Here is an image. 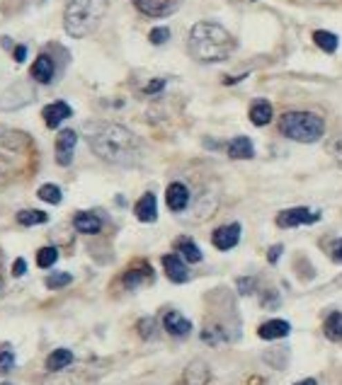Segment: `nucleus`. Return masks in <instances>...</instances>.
Here are the masks:
<instances>
[{"instance_id":"nucleus-23","label":"nucleus","mask_w":342,"mask_h":385,"mask_svg":"<svg viewBox=\"0 0 342 385\" xmlns=\"http://www.w3.org/2000/svg\"><path fill=\"white\" fill-rule=\"evenodd\" d=\"M30 136L22 134V131H6V134H0V146L3 148H10V150H25L30 148Z\"/></svg>"},{"instance_id":"nucleus-26","label":"nucleus","mask_w":342,"mask_h":385,"mask_svg":"<svg viewBox=\"0 0 342 385\" xmlns=\"http://www.w3.org/2000/svg\"><path fill=\"white\" fill-rule=\"evenodd\" d=\"M323 332L330 342H342V313H330Z\"/></svg>"},{"instance_id":"nucleus-45","label":"nucleus","mask_w":342,"mask_h":385,"mask_svg":"<svg viewBox=\"0 0 342 385\" xmlns=\"http://www.w3.org/2000/svg\"><path fill=\"white\" fill-rule=\"evenodd\" d=\"M238 3H253V0H238Z\"/></svg>"},{"instance_id":"nucleus-9","label":"nucleus","mask_w":342,"mask_h":385,"mask_svg":"<svg viewBox=\"0 0 342 385\" xmlns=\"http://www.w3.org/2000/svg\"><path fill=\"white\" fill-rule=\"evenodd\" d=\"M240 240V226L238 223H228V226H221L213 230L211 235V242L216 250L226 252V250H234L236 245H238Z\"/></svg>"},{"instance_id":"nucleus-44","label":"nucleus","mask_w":342,"mask_h":385,"mask_svg":"<svg viewBox=\"0 0 342 385\" xmlns=\"http://www.w3.org/2000/svg\"><path fill=\"white\" fill-rule=\"evenodd\" d=\"M3 291H6V282H3V274H0V296H3Z\"/></svg>"},{"instance_id":"nucleus-12","label":"nucleus","mask_w":342,"mask_h":385,"mask_svg":"<svg viewBox=\"0 0 342 385\" xmlns=\"http://www.w3.org/2000/svg\"><path fill=\"white\" fill-rule=\"evenodd\" d=\"M163 269L168 274V279L173 284H184L189 282V272H187V264L180 255H165L163 257Z\"/></svg>"},{"instance_id":"nucleus-40","label":"nucleus","mask_w":342,"mask_h":385,"mask_svg":"<svg viewBox=\"0 0 342 385\" xmlns=\"http://www.w3.org/2000/svg\"><path fill=\"white\" fill-rule=\"evenodd\" d=\"M279 255H282V245H274L272 250L267 252V259H269V262H272V264H277Z\"/></svg>"},{"instance_id":"nucleus-1","label":"nucleus","mask_w":342,"mask_h":385,"mask_svg":"<svg viewBox=\"0 0 342 385\" xmlns=\"http://www.w3.org/2000/svg\"><path fill=\"white\" fill-rule=\"evenodd\" d=\"M90 148L109 165L131 168L141 160V141L122 124H95L88 131Z\"/></svg>"},{"instance_id":"nucleus-27","label":"nucleus","mask_w":342,"mask_h":385,"mask_svg":"<svg viewBox=\"0 0 342 385\" xmlns=\"http://www.w3.org/2000/svg\"><path fill=\"white\" fill-rule=\"evenodd\" d=\"M46 221H49V216H46L44 211H37V208H27V211L17 213V223H20V226H27V228L41 226V223H46Z\"/></svg>"},{"instance_id":"nucleus-31","label":"nucleus","mask_w":342,"mask_h":385,"mask_svg":"<svg viewBox=\"0 0 342 385\" xmlns=\"http://www.w3.org/2000/svg\"><path fill=\"white\" fill-rule=\"evenodd\" d=\"M168 39H170V30H168V27H155V30H151V34H149V41L153 46H163Z\"/></svg>"},{"instance_id":"nucleus-20","label":"nucleus","mask_w":342,"mask_h":385,"mask_svg":"<svg viewBox=\"0 0 342 385\" xmlns=\"http://www.w3.org/2000/svg\"><path fill=\"white\" fill-rule=\"evenodd\" d=\"M151 279H153V272H151L149 264H139V267L129 269V272L124 274L122 284H124L126 288H139V286H144V284H149Z\"/></svg>"},{"instance_id":"nucleus-47","label":"nucleus","mask_w":342,"mask_h":385,"mask_svg":"<svg viewBox=\"0 0 342 385\" xmlns=\"http://www.w3.org/2000/svg\"><path fill=\"white\" fill-rule=\"evenodd\" d=\"M182 385H184V383H182Z\"/></svg>"},{"instance_id":"nucleus-42","label":"nucleus","mask_w":342,"mask_h":385,"mask_svg":"<svg viewBox=\"0 0 342 385\" xmlns=\"http://www.w3.org/2000/svg\"><path fill=\"white\" fill-rule=\"evenodd\" d=\"M294 385H318V383L313 378H303V380H298V383H294Z\"/></svg>"},{"instance_id":"nucleus-5","label":"nucleus","mask_w":342,"mask_h":385,"mask_svg":"<svg viewBox=\"0 0 342 385\" xmlns=\"http://www.w3.org/2000/svg\"><path fill=\"white\" fill-rule=\"evenodd\" d=\"M131 3L146 17H170L180 8V0H131Z\"/></svg>"},{"instance_id":"nucleus-43","label":"nucleus","mask_w":342,"mask_h":385,"mask_svg":"<svg viewBox=\"0 0 342 385\" xmlns=\"http://www.w3.org/2000/svg\"><path fill=\"white\" fill-rule=\"evenodd\" d=\"M0 44H3V49H12V41L8 39V37H3V39H0Z\"/></svg>"},{"instance_id":"nucleus-16","label":"nucleus","mask_w":342,"mask_h":385,"mask_svg":"<svg viewBox=\"0 0 342 385\" xmlns=\"http://www.w3.org/2000/svg\"><path fill=\"white\" fill-rule=\"evenodd\" d=\"M134 213H136V218H139L141 223H153L155 218H158V201H155L153 194H151V192L144 194V197L136 201Z\"/></svg>"},{"instance_id":"nucleus-13","label":"nucleus","mask_w":342,"mask_h":385,"mask_svg":"<svg viewBox=\"0 0 342 385\" xmlns=\"http://www.w3.org/2000/svg\"><path fill=\"white\" fill-rule=\"evenodd\" d=\"M163 327L168 335L173 337H187L189 332H192V322L187 320V317L182 315V313L178 310H170L163 315Z\"/></svg>"},{"instance_id":"nucleus-18","label":"nucleus","mask_w":342,"mask_h":385,"mask_svg":"<svg viewBox=\"0 0 342 385\" xmlns=\"http://www.w3.org/2000/svg\"><path fill=\"white\" fill-rule=\"evenodd\" d=\"M73 228L78 233H85V235H95V233L102 230V221H99L95 213L80 211V213H75V218H73Z\"/></svg>"},{"instance_id":"nucleus-32","label":"nucleus","mask_w":342,"mask_h":385,"mask_svg":"<svg viewBox=\"0 0 342 385\" xmlns=\"http://www.w3.org/2000/svg\"><path fill=\"white\" fill-rule=\"evenodd\" d=\"M12 366H15V354H12V349H3L0 351V373H8V371H12Z\"/></svg>"},{"instance_id":"nucleus-36","label":"nucleus","mask_w":342,"mask_h":385,"mask_svg":"<svg viewBox=\"0 0 342 385\" xmlns=\"http://www.w3.org/2000/svg\"><path fill=\"white\" fill-rule=\"evenodd\" d=\"M330 257H332V262L342 264V237L330 245Z\"/></svg>"},{"instance_id":"nucleus-22","label":"nucleus","mask_w":342,"mask_h":385,"mask_svg":"<svg viewBox=\"0 0 342 385\" xmlns=\"http://www.w3.org/2000/svg\"><path fill=\"white\" fill-rule=\"evenodd\" d=\"M73 364V351L70 349H54L46 359V371L56 373V371H64Z\"/></svg>"},{"instance_id":"nucleus-15","label":"nucleus","mask_w":342,"mask_h":385,"mask_svg":"<svg viewBox=\"0 0 342 385\" xmlns=\"http://www.w3.org/2000/svg\"><path fill=\"white\" fill-rule=\"evenodd\" d=\"M209 378H211V371L204 361H192V364L184 368L182 383L184 385H207Z\"/></svg>"},{"instance_id":"nucleus-21","label":"nucleus","mask_w":342,"mask_h":385,"mask_svg":"<svg viewBox=\"0 0 342 385\" xmlns=\"http://www.w3.org/2000/svg\"><path fill=\"white\" fill-rule=\"evenodd\" d=\"M250 121H253L255 126H267V124L272 121V104H269L267 99H255V102L250 104Z\"/></svg>"},{"instance_id":"nucleus-39","label":"nucleus","mask_w":342,"mask_h":385,"mask_svg":"<svg viewBox=\"0 0 342 385\" xmlns=\"http://www.w3.org/2000/svg\"><path fill=\"white\" fill-rule=\"evenodd\" d=\"M25 272H27V262H25V259H15V264H12V277H22Z\"/></svg>"},{"instance_id":"nucleus-30","label":"nucleus","mask_w":342,"mask_h":385,"mask_svg":"<svg viewBox=\"0 0 342 385\" xmlns=\"http://www.w3.org/2000/svg\"><path fill=\"white\" fill-rule=\"evenodd\" d=\"M70 282H73L70 274L56 272V274H51V277H46V288H64V286H68Z\"/></svg>"},{"instance_id":"nucleus-10","label":"nucleus","mask_w":342,"mask_h":385,"mask_svg":"<svg viewBox=\"0 0 342 385\" xmlns=\"http://www.w3.org/2000/svg\"><path fill=\"white\" fill-rule=\"evenodd\" d=\"M73 114V109H70L68 102H64V99H56V102L46 104L44 112H41V117H44V124L46 128H59L61 124L66 121V119Z\"/></svg>"},{"instance_id":"nucleus-28","label":"nucleus","mask_w":342,"mask_h":385,"mask_svg":"<svg viewBox=\"0 0 342 385\" xmlns=\"http://www.w3.org/2000/svg\"><path fill=\"white\" fill-rule=\"evenodd\" d=\"M56 259H59V250H56V247H41V250L37 252V264H39L41 269L54 267Z\"/></svg>"},{"instance_id":"nucleus-46","label":"nucleus","mask_w":342,"mask_h":385,"mask_svg":"<svg viewBox=\"0 0 342 385\" xmlns=\"http://www.w3.org/2000/svg\"><path fill=\"white\" fill-rule=\"evenodd\" d=\"M0 385H10V383H0Z\"/></svg>"},{"instance_id":"nucleus-8","label":"nucleus","mask_w":342,"mask_h":385,"mask_svg":"<svg viewBox=\"0 0 342 385\" xmlns=\"http://www.w3.org/2000/svg\"><path fill=\"white\" fill-rule=\"evenodd\" d=\"M321 218V213L308 211L306 206L287 208V211L277 213V226L279 228H296V226H308V223H316Z\"/></svg>"},{"instance_id":"nucleus-11","label":"nucleus","mask_w":342,"mask_h":385,"mask_svg":"<svg viewBox=\"0 0 342 385\" xmlns=\"http://www.w3.org/2000/svg\"><path fill=\"white\" fill-rule=\"evenodd\" d=\"M30 75H32V80H37L39 85H49L51 80H54V75H56L54 59H51L49 54H39L35 63H32Z\"/></svg>"},{"instance_id":"nucleus-24","label":"nucleus","mask_w":342,"mask_h":385,"mask_svg":"<svg viewBox=\"0 0 342 385\" xmlns=\"http://www.w3.org/2000/svg\"><path fill=\"white\" fill-rule=\"evenodd\" d=\"M313 44L321 51H325V54H335L340 39H337V34H332V32H327V30H316L313 32Z\"/></svg>"},{"instance_id":"nucleus-14","label":"nucleus","mask_w":342,"mask_h":385,"mask_svg":"<svg viewBox=\"0 0 342 385\" xmlns=\"http://www.w3.org/2000/svg\"><path fill=\"white\" fill-rule=\"evenodd\" d=\"M165 204L170 211H184L189 206V189L182 182H173L165 192Z\"/></svg>"},{"instance_id":"nucleus-38","label":"nucleus","mask_w":342,"mask_h":385,"mask_svg":"<svg viewBox=\"0 0 342 385\" xmlns=\"http://www.w3.org/2000/svg\"><path fill=\"white\" fill-rule=\"evenodd\" d=\"M12 56H15L17 63H25V59H27V46H25V44L15 46V49H12Z\"/></svg>"},{"instance_id":"nucleus-29","label":"nucleus","mask_w":342,"mask_h":385,"mask_svg":"<svg viewBox=\"0 0 342 385\" xmlns=\"http://www.w3.org/2000/svg\"><path fill=\"white\" fill-rule=\"evenodd\" d=\"M37 197L46 204H61V189L56 187V184H41L39 192H37Z\"/></svg>"},{"instance_id":"nucleus-19","label":"nucleus","mask_w":342,"mask_h":385,"mask_svg":"<svg viewBox=\"0 0 342 385\" xmlns=\"http://www.w3.org/2000/svg\"><path fill=\"white\" fill-rule=\"evenodd\" d=\"M253 155H255V148L248 136H238V139H234L231 146H228V158L231 160H250Z\"/></svg>"},{"instance_id":"nucleus-3","label":"nucleus","mask_w":342,"mask_h":385,"mask_svg":"<svg viewBox=\"0 0 342 385\" xmlns=\"http://www.w3.org/2000/svg\"><path fill=\"white\" fill-rule=\"evenodd\" d=\"M109 10V0H66L64 10V30L73 39L90 37Z\"/></svg>"},{"instance_id":"nucleus-4","label":"nucleus","mask_w":342,"mask_h":385,"mask_svg":"<svg viewBox=\"0 0 342 385\" xmlns=\"http://www.w3.org/2000/svg\"><path fill=\"white\" fill-rule=\"evenodd\" d=\"M279 134L298 144H316L325 136V121L313 112H287L279 117Z\"/></svg>"},{"instance_id":"nucleus-25","label":"nucleus","mask_w":342,"mask_h":385,"mask_svg":"<svg viewBox=\"0 0 342 385\" xmlns=\"http://www.w3.org/2000/svg\"><path fill=\"white\" fill-rule=\"evenodd\" d=\"M178 252H180V257H182L184 262H192V264H197V262H202V250H199L197 245H194L189 237H182V240H178Z\"/></svg>"},{"instance_id":"nucleus-2","label":"nucleus","mask_w":342,"mask_h":385,"mask_svg":"<svg viewBox=\"0 0 342 385\" xmlns=\"http://www.w3.org/2000/svg\"><path fill=\"white\" fill-rule=\"evenodd\" d=\"M187 51L199 63H218V61L231 59V54L236 51V39L218 22L204 20L189 30Z\"/></svg>"},{"instance_id":"nucleus-41","label":"nucleus","mask_w":342,"mask_h":385,"mask_svg":"<svg viewBox=\"0 0 342 385\" xmlns=\"http://www.w3.org/2000/svg\"><path fill=\"white\" fill-rule=\"evenodd\" d=\"M8 172H10V163H8V160L0 155V177H6Z\"/></svg>"},{"instance_id":"nucleus-7","label":"nucleus","mask_w":342,"mask_h":385,"mask_svg":"<svg viewBox=\"0 0 342 385\" xmlns=\"http://www.w3.org/2000/svg\"><path fill=\"white\" fill-rule=\"evenodd\" d=\"M75 144H78V134H75L73 128H61L59 136H56V163L64 165V168H68L70 160H73V150H75Z\"/></svg>"},{"instance_id":"nucleus-17","label":"nucleus","mask_w":342,"mask_h":385,"mask_svg":"<svg viewBox=\"0 0 342 385\" xmlns=\"http://www.w3.org/2000/svg\"><path fill=\"white\" fill-rule=\"evenodd\" d=\"M289 332H292V325H289L287 320H267L260 325L258 335L260 339H282V337H287Z\"/></svg>"},{"instance_id":"nucleus-6","label":"nucleus","mask_w":342,"mask_h":385,"mask_svg":"<svg viewBox=\"0 0 342 385\" xmlns=\"http://www.w3.org/2000/svg\"><path fill=\"white\" fill-rule=\"evenodd\" d=\"M95 375H90L88 368H64L51 373L49 378L44 380V385H90Z\"/></svg>"},{"instance_id":"nucleus-37","label":"nucleus","mask_w":342,"mask_h":385,"mask_svg":"<svg viewBox=\"0 0 342 385\" xmlns=\"http://www.w3.org/2000/svg\"><path fill=\"white\" fill-rule=\"evenodd\" d=\"M238 288H240V293H243V296H248V293H255V279H240L238 282Z\"/></svg>"},{"instance_id":"nucleus-34","label":"nucleus","mask_w":342,"mask_h":385,"mask_svg":"<svg viewBox=\"0 0 342 385\" xmlns=\"http://www.w3.org/2000/svg\"><path fill=\"white\" fill-rule=\"evenodd\" d=\"M139 330H141V337H146V339H149V337L155 332V322L151 320V317H146V320L139 322Z\"/></svg>"},{"instance_id":"nucleus-35","label":"nucleus","mask_w":342,"mask_h":385,"mask_svg":"<svg viewBox=\"0 0 342 385\" xmlns=\"http://www.w3.org/2000/svg\"><path fill=\"white\" fill-rule=\"evenodd\" d=\"M163 88H165V80H163V78H155V80H151V83L146 85L144 92H146V95H155V92H160Z\"/></svg>"},{"instance_id":"nucleus-33","label":"nucleus","mask_w":342,"mask_h":385,"mask_svg":"<svg viewBox=\"0 0 342 385\" xmlns=\"http://www.w3.org/2000/svg\"><path fill=\"white\" fill-rule=\"evenodd\" d=\"M330 155L335 158V163L342 168V136H337V139H332L330 144Z\"/></svg>"}]
</instances>
